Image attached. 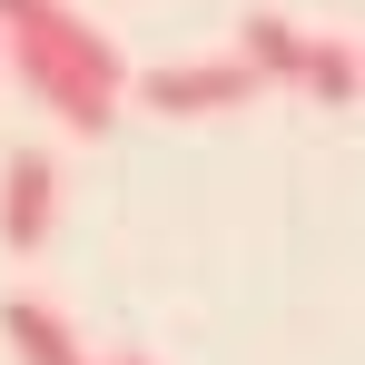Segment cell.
Masks as SVG:
<instances>
[{
	"mask_svg": "<svg viewBox=\"0 0 365 365\" xmlns=\"http://www.w3.org/2000/svg\"><path fill=\"white\" fill-rule=\"evenodd\" d=\"M306 99H326V109H356L365 99V50H346V40H306V79H297Z\"/></svg>",
	"mask_w": 365,
	"mask_h": 365,
	"instance_id": "6",
	"label": "cell"
},
{
	"mask_svg": "<svg viewBox=\"0 0 365 365\" xmlns=\"http://www.w3.org/2000/svg\"><path fill=\"white\" fill-rule=\"evenodd\" d=\"M89 365H99V356H89ZM109 365H148V356H109Z\"/></svg>",
	"mask_w": 365,
	"mask_h": 365,
	"instance_id": "7",
	"label": "cell"
},
{
	"mask_svg": "<svg viewBox=\"0 0 365 365\" xmlns=\"http://www.w3.org/2000/svg\"><path fill=\"white\" fill-rule=\"evenodd\" d=\"M306 40H316V30H297L287 10H247V20H237V60L257 69L267 89H297V79H306Z\"/></svg>",
	"mask_w": 365,
	"mask_h": 365,
	"instance_id": "4",
	"label": "cell"
},
{
	"mask_svg": "<svg viewBox=\"0 0 365 365\" xmlns=\"http://www.w3.org/2000/svg\"><path fill=\"white\" fill-rule=\"evenodd\" d=\"M50 217H60V168L40 148H10L0 158V247L10 257H40L50 247Z\"/></svg>",
	"mask_w": 365,
	"mask_h": 365,
	"instance_id": "3",
	"label": "cell"
},
{
	"mask_svg": "<svg viewBox=\"0 0 365 365\" xmlns=\"http://www.w3.org/2000/svg\"><path fill=\"white\" fill-rule=\"evenodd\" d=\"M267 79L227 50V60H178V69H148L138 79V109H158V119H217V109H247Z\"/></svg>",
	"mask_w": 365,
	"mask_h": 365,
	"instance_id": "2",
	"label": "cell"
},
{
	"mask_svg": "<svg viewBox=\"0 0 365 365\" xmlns=\"http://www.w3.org/2000/svg\"><path fill=\"white\" fill-rule=\"evenodd\" d=\"M0 336H10L20 365H89V346L69 336V316L40 306V297H10V306H0Z\"/></svg>",
	"mask_w": 365,
	"mask_h": 365,
	"instance_id": "5",
	"label": "cell"
},
{
	"mask_svg": "<svg viewBox=\"0 0 365 365\" xmlns=\"http://www.w3.org/2000/svg\"><path fill=\"white\" fill-rule=\"evenodd\" d=\"M0 50L20 69V89H30L69 138H109V119L138 99L119 40H109L99 20H79L69 0H0Z\"/></svg>",
	"mask_w": 365,
	"mask_h": 365,
	"instance_id": "1",
	"label": "cell"
}]
</instances>
